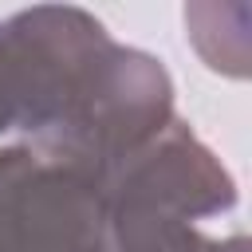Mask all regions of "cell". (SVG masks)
Masks as SVG:
<instances>
[{
  "instance_id": "obj_4",
  "label": "cell",
  "mask_w": 252,
  "mask_h": 252,
  "mask_svg": "<svg viewBox=\"0 0 252 252\" xmlns=\"http://www.w3.org/2000/svg\"><path fill=\"white\" fill-rule=\"evenodd\" d=\"M106 205H130V209H154L177 220H197L228 209L236 201V185L228 169L213 158V150L177 118L142 146L110 181H106Z\"/></svg>"
},
{
  "instance_id": "obj_3",
  "label": "cell",
  "mask_w": 252,
  "mask_h": 252,
  "mask_svg": "<svg viewBox=\"0 0 252 252\" xmlns=\"http://www.w3.org/2000/svg\"><path fill=\"white\" fill-rule=\"evenodd\" d=\"M106 28L79 8H32L0 24V134L32 142L55 122L75 75Z\"/></svg>"
},
{
  "instance_id": "obj_2",
  "label": "cell",
  "mask_w": 252,
  "mask_h": 252,
  "mask_svg": "<svg viewBox=\"0 0 252 252\" xmlns=\"http://www.w3.org/2000/svg\"><path fill=\"white\" fill-rule=\"evenodd\" d=\"M0 252H110L102 185L32 146H4Z\"/></svg>"
},
{
  "instance_id": "obj_5",
  "label": "cell",
  "mask_w": 252,
  "mask_h": 252,
  "mask_svg": "<svg viewBox=\"0 0 252 252\" xmlns=\"http://www.w3.org/2000/svg\"><path fill=\"white\" fill-rule=\"evenodd\" d=\"M106 209H110V252H248L244 236L209 240L189 220L154 209H130V205H106Z\"/></svg>"
},
{
  "instance_id": "obj_1",
  "label": "cell",
  "mask_w": 252,
  "mask_h": 252,
  "mask_svg": "<svg viewBox=\"0 0 252 252\" xmlns=\"http://www.w3.org/2000/svg\"><path fill=\"white\" fill-rule=\"evenodd\" d=\"M169 122L173 83L165 67L106 35L75 75L55 122L28 146L106 189V181Z\"/></svg>"
}]
</instances>
